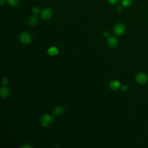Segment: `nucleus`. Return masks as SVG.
Here are the masks:
<instances>
[{
  "mask_svg": "<svg viewBox=\"0 0 148 148\" xmlns=\"http://www.w3.org/2000/svg\"><path fill=\"white\" fill-rule=\"evenodd\" d=\"M9 90L6 87H3L1 88L0 94H1V96L2 97H3V98L6 97L9 95Z\"/></svg>",
  "mask_w": 148,
  "mask_h": 148,
  "instance_id": "9d476101",
  "label": "nucleus"
},
{
  "mask_svg": "<svg viewBox=\"0 0 148 148\" xmlns=\"http://www.w3.org/2000/svg\"><path fill=\"white\" fill-rule=\"evenodd\" d=\"M108 1H109V3L113 5H116L119 2V0H108Z\"/></svg>",
  "mask_w": 148,
  "mask_h": 148,
  "instance_id": "dca6fc26",
  "label": "nucleus"
},
{
  "mask_svg": "<svg viewBox=\"0 0 148 148\" xmlns=\"http://www.w3.org/2000/svg\"><path fill=\"white\" fill-rule=\"evenodd\" d=\"M121 10H122V8H121V7L119 6V7H118V8H117V11H119V12H121Z\"/></svg>",
  "mask_w": 148,
  "mask_h": 148,
  "instance_id": "412c9836",
  "label": "nucleus"
},
{
  "mask_svg": "<svg viewBox=\"0 0 148 148\" xmlns=\"http://www.w3.org/2000/svg\"><path fill=\"white\" fill-rule=\"evenodd\" d=\"M8 4L12 6H16L18 4V0H7Z\"/></svg>",
  "mask_w": 148,
  "mask_h": 148,
  "instance_id": "ddd939ff",
  "label": "nucleus"
},
{
  "mask_svg": "<svg viewBox=\"0 0 148 148\" xmlns=\"http://www.w3.org/2000/svg\"><path fill=\"white\" fill-rule=\"evenodd\" d=\"M20 40L24 44H28L31 42V35L27 32H22L19 37Z\"/></svg>",
  "mask_w": 148,
  "mask_h": 148,
  "instance_id": "7ed1b4c3",
  "label": "nucleus"
},
{
  "mask_svg": "<svg viewBox=\"0 0 148 148\" xmlns=\"http://www.w3.org/2000/svg\"><path fill=\"white\" fill-rule=\"evenodd\" d=\"M20 148H32V147L29 145H24V146L21 147Z\"/></svg>",
  "mask_w": 148,
  "mask_h": 148,
  "instance_id": "a211bd4d",
  "label": "nucleus"
},
{
  "mask_svg": "<svg viewBox=\"0 0 148 148\" xmlns=\"http://www.w3.org/2000/svg\"><path fill=\"white\" fill-rule=\"evenodd\" d=\"M135 80L138 83L141 85L146 84L148 82V77L145 73L138 72L135 76Z\"/></svg>",
  "mask_w": 148,
  "mask_h": 148,
  "instance_id": "f257e3e1",
  "label": "nucleus"
},
{
  "mask_svg": "<svg viewBox=\"0 0 148 148\" xmlns=\"http://www.w3.org/2000/svg\"><path fill=\"white\" fill-rule=\"evenodd\" d=\"M32 12H33L34 14H37L39 13V12H40V9H39L38 8H37V7H35V8H32Z\"/></svg>",
  "mask_w": 148,
  "mask_h": 148,
  "instance_id": "4468645a",
  "label": "nucleus"
},
{
  "mask_svg": "<svg viewBox=\"0 0 148 148\" xmlns=\"http://www.w3.org/2000/svg\"><path fill=\"white\" fill-rule=\"evenodd\" d=\"M125 30V25L122 23H119L117 24L114 28V32L116 35H122Z\"/></svg>",
  "mask_w": 148,
  "mask_h": 148,
  "instance_id": "39448f33",
  "label": "nucleus"
},
{
  "mask_svg": "<svg viewBox=\"0 0 148 148\" xmlns=\"http://www.w3.org/2000/svg\"><path fill=\"white\" fill-rule=\"evenodd\" d=\"M2 83L3 85H4V86H5L6 84H7V83H8V80H7V79H6V78L3 79L2 80Z\"/></svg>",
  "mask_w": 148,
  "mask_h": 148,
  "instance_id": "f3484780",
  "label": "nucleus"
},
{
  "mask_svg": "<svg viewBox=\"0 0 148 148\" xmlns=\"http://www.w3.org/2000/svg\"><path fill=\"white\" fill-rule=\"evenodd\" d=\"M54 117L49 114H45L40 120V123L42 126L47 127H49L53 121Z\"/></svg>",
  "mask_w": 148,
  "mask_h": 148,
  "instance_id": "f03ea898",
  "label": "nucleus"
},
{
  "mask_svg": "<svg viewBox=\"0 0 148 148\" xmlns=\"http://www.w3.org/2000/svg\"><path fill=\"white\" fill-rule=\"evenodd\" d=\"M28 24L31 26L35 25L38 23V18L35 16H32L29 18L28 20Z\"/></svg>",
  "mask_w": 148,
  "mask_h": 148,
  "instance_id": "6e6552de",
  "label": "nucleus"
},
{
  "mask_svg": "<svg viewBox=\"0 0 148 148\" xmlns=\"http://www.w3.org/2000/svg\"><path fill=\"white\" fill-rule=\"evenodd\" d=\"M121 89L124 92H125L128 90V87L125 85V84H124V85H122L121 86Z\"/></svg>",
  "mask_w": 148,
  "mask_h": 148,
  "instance_id": "2eb2a0df",
  "label": "nucleus"
},
{
  "mask_svg": "<svg viewBox=\"0 0 148 148\" xmlns=\"http://www.w3.org/2000/svg\"><path fill=\"white\" fill-rule=\"evenodd\" d=\"M5 3V0H0V4L1 5H3Z\"/></svg>",
  "mask_w": 148,
  "mask_h": 148,
  "instance_id": "aec40b11",
  "label": "nucleus"
},
{
  "mask_svg": "<svg viewBox=\"0 0 148 148\" xmlns=\"http://www.w3.org/2000/svg\"><path fill=\"white\" fill-rule=\"evenodd\" d=\"M132 0H121V5L124 7H128L131 5Z\"/></svg>",
  "mask_w": 148,
  "mask_h": 148,
  "instance_id": "f8f14e48",
  "label": "nucleus"
},
{
  "mask_svg": "<svg viewBox=\"0 0 148 148\" xmlns=\"http://www.w3.org/2000/svg\"><path fill=\"white\" fill-rule=\"evenodd\" d=\"M52 14L53 11L50 8H45L42 11L40 16L43 20H48L52 16Z\"/></svg>",
  "mask_w": 148,
  "mask_h": 148,
  "instance_id": "20e7f679",
  "label": "nucleus"
},
{
  "mask_svg": "<svg viewBox=\"0 0 148 148\" xmlns=\"http://www.w3.org/2000/svg\"><path fill=\"white\" fill-rule=\"evenodd\" d=\"M108 44L110 47H115L117 45V39L114 36H110L108 39Z\"/></svg>",
  "mask_w": 148,
  "mask_h": 148,
  "instance_id": "423d86ee",
  "label": "nucleus"
},
{
  "mask_svg": "<svg viewBox=\"0 0 148 148\" xmlns=\"http://www.w3.org/2000/svg\"><path fill=\"white\" fill-rule=\"evenodd\" d=\"M109 87L113 90H117L120 87V83L118 80H112L109 83Z\"/></svg>",
  "mask_w": 148,
  "mask_h": 148,
  "instance_id": "0eeeda50",
  "label": "nucleus"
},
{
  "mask_svg": "<svg viewBox=\"0 0 148 148\" xmlns=\"http://www.w3.org/2000/svg\"><path fill=\"white\" fill-rule=\"evenodd\" d=\"M58 53V50L57 49V47H56L55 46H52L51 47H50L48 50H47V53L48 54H49L50 56H54L57 54Z\"/></svg>",
  "mask_w": 148,
  "mask_h": 148,
  "instance_id": "1a4fd4ad",
  "label": "nucleus"
},
{
  "mask_svg": "<svg viewBox=\"0 0 148 148\" xmlns=\"http://www.w3.org/2000/svg\"><path fill=\"white\" fill-rule=\"evenodd\" d=\"M103 35H104V36L108 37V36H109V32H108V31H105V32H103Z\"/></svg>",
  "mask_w": 148,
  "mask_h": 148,
  "instance_id": "6ab92c4d",
  "label": "nucleus"
},
{
  "mask_svg": "<svg viewBox=\"0 0 148 148\" xmlns=\"http://www.w3.org/2000/svg\"><path fill=\"white\" fill-rule=\"evenodd\" d=\"M64 110V109L62 106H57L54 109V113L56 115H60L63 113Z\"/></svg>",
  "mask_w": 148,
  "mask_h": 148,
  "instance_id": "9b49d317",
  "label": "nucleus"
}]
</instances>
